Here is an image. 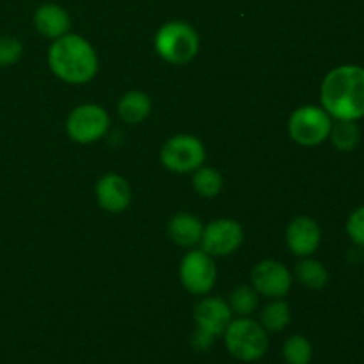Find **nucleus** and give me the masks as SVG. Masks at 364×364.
<instances>
[{
  "mask_svg": "<svg viewBox=\"0 0 364 364\" xmlns=\"http://www.w3.org/2000/svg\"><path fill=\"white\" fill-rule=\"evenodd\" d=\"M323 110L336 121H359L364 117V68L343 64L326 75L320 87Z\"/></svg>",
  "mask_w": 364,
  "mask_h": 364,
  "instance_id": "1",
  "label": "nucleus"
},
{
  "mask_svg": "<svg viewBox=\"0 0 364 364\" xmlns=\"http://www.w3.org/2000/svg\"><path fill=\"white\" fill-rule=\"evenodd\" d=\"M48 66L55 77L68 84H85L98 73V55L87 39L68 32L53 39L48 50Z\"/></svg>",
  "mask_w": 364,
  "mask_h": 364,
  "instance_id": "2",
  "label": "nucleus"
},
{
  "mask_svg": "<svg viewBox=\"0 0 364 364\" xmlns=\"http://www.w3.org/2000/svg\"><path fill=\"white\" fill-rule=\"evenodd\" d=\"M223 336L228 352L242 363L259 361L269 350V333L249 316L231 320Z\"/></svg>",
  "mask_w": 364,
  "mask_h": 364,
  "instance_id": "3",
  "label": "nucleus"
},
{
  "mask_svg": "<svg viewBox=\"0 0 364 364\" xmlns=\"http://www.w3.org/2000/svg\"><path fill=\"white\" fill-rule=\"evenodd\" d=\"M155 48L171 64H187L198 55L199 36L187 21H169L155 36Z\"/></svg>",
  "mask_w": 364,
  "mask_h": 364,
  "instance_id": "4",
  "label": "nucleus"
},
{
  "mask_svg": "<svg viewBox=\"0 0 364 364\" xmlns=\"http://www.w3.org/2000/svg\"><path fill=\"white\" fill-rule=\"evenodd\" d=\"M333 117L323 107L304 105L294 110L288 119V134L301 146H318L329 139Z\"/></svg>",
  "mask_w": 364,
  "mask_h": 364,
  "instance_id": "5",
  "label": "nucleus"
},
{
  "mask_svg": "<svg viewBox=\"0 0 364 364\" xmlns=\"http://www.w3.org/2000/svg\"><path fill=\"white\" fill-rule=\"evenodd\" d=\"M205 146L194 135H174L164 144L160 160L173 173H194L205 164Z\"/></svg>",
  "mask_w": 364,
  "mask_h": 364,
  "instance_id": "6",
  "label": "nucleus"
},
{
  "mask_svg": "<svg viewBox=\"0 0 364 364\" xmlns=\"http://www.w3.org/2000/svg\"><path fill=\"white\" fill-rule=\"evenodd\" d=\"M110 127V117L103 107L85 103L71 110L66 121V132L78 144H91L102 139Z\"/></svg>",
  "mask_w": 364,
  "mask_h": 364,
  "instance_id": "7",
  "label": "nucleus"
},
{
  "mask_svg": "<svg viewBox=\"0 0 364 364\" xmlns=\"http://www.w3.org/2000/svg\"><path fill=\"white\" fill-rule=\"evenodd\" d=\"M180 279L183 287L194 295L210 294L217 281L215 262L205 251H191L180 263Z\"/></svg>",
  "mask_w": 364,
  "mask_h": 364,
  "instance_id": "8",
  "label": "nucleus"
},
{
  "mask_svg": "<svg viewBox=\"0 0 364 364\" xmlns=\"http://www.w3.org/2000/svg\"><path fill=\"white\" fill-rule=\"evenodd\" d=\"M244 242V230L233 219H217L205 226L201 237V247L206 255L230 256Z\"/></svg>",
  "mask_w": 364,
  "mask_h": 364,
  "instance_id": "9",
  "label": "nucleus"
},
{
  "mask_svg": "<svg viewBox=\"0 0 364 364\" xmlns=\"http://www.w3.org/2000/svg\"><path fill=\"white\" fill-rule=\"evenodd\" d=\"M252 288L267 299H283L290 291L294 277L291 272L276 259L259 262L251 272Z\"/></svg>",
  "mask_w": 364,
  "mask_h": 364,
  "instance_id": "10",
  "label": "nucleus"
},
{
  "mask_svg": "<svg viewBox=\"0 0 364 364\" xmlns=\"http://www.w3.org/2000/svg\"><path fill=\"white\" fill-rule=\"evenodd\" d=\"M194 320L199 331H205L210 336H223L224 331L233 320L230 304L220 297H205L198 302L194 309Z\"/></svg>",
  "mask_w": 364,
  "mask_h": 364,
  "instance_id": "11",
  "label": "nucleus"
},
{
  "mask_svg": "<svg viewBox=\"0 0 364 364\" xmlns=\"http://www.w3.org/2000/svg\"><path fill=\"white\" fill-rule=\"evenodd\" d=\"M322 242V230L311 217H297L287 230L288 249L299 258H308Z\"/></svg>",
  "mask_w": 364,
  "mask_h": 364,
  "instance_id": "12",
  "label": "nucleus"
},
{
  "mask_svg": "<svg viewBox=\"0 0 364 364\" xmlns=\"http://www.w3.org/2000/svg\"><path fill=\"white\" fill-rule=\"evenodd\" d=\"M96 199L105 212H124L132 201L130 185L119 174H105L96 183Z\"/></svg>",
  "mask_w": 364,
  "mask_h": 364,
  "instance_id": "13",
  "label": "nucleus"
},
{
  "mask_svg": "<svg viewBox=\"0 0 364 364\" xmlns=\"http://www.w3.org/2000/svg\"><path fill=\"white\" fill-rule=\"evenodd\" d=\"M34 25L39 34L50 39H59L70 32V14L57 4H45L34 13Z\"/></svg>",
  "mask_w": 364,
  "mask_h": 364,
  "instance_id": "14",
  "label": "nucleus"
},
{
  "mask_svg": "<svg viewBox=\"0 0 364 364\" xmlns=\"http://www.w3.org/2000/svg\"><path fill=\"white\" fill-rule=\"evenodd\" d=\"M203 230H205L203 223L192 213H176L169 220V237L173 238L174 244L181 245V247L198 245L201 242Z\"/></svg>",
  "mask_w": 364,
  "mask_h": 364,
  "instance_id": "15",
  "label": "nucleus"
},
{
  "mask_svg": "<svg viewBox=\"0 0 364 364\" xmlns=\"http://www.w3.org/2000/svg\"><path fill=\"white\" fill-rule=\"evenodd\" d=\"M119 117L128 124H137L144 121L151 112V100L142 91H130L119 100L117 105Z\"/></svg>",
  "mask_w": 364,
  "mask_h": 364,
  "instance_id": "16",
  "label": "nucleus"
},
{
  "mask_svg": "<svg viewBox=\"0 0 364 364\" xmlns=\"http://www.w3.org/2000/svg\"><path fill=\"white\" fill-rule=\"evenodd\" d=\"M290 322V306L283 299H272V302L267 304L262 309V315H259V323H262L267 333H281V331L287 329Z\"/></svg>",
  "mask_w": 364,
  "mask_h": 364,
  "instance_id": "17",
  "label": "nucleus"
},
{
  "mask_svg": "<svg viewBox=\"0 0 364 364\" xmlns=\"http://www.w3.org/2000/svg\"><path fill=\"white\" fill-rule=\"evenodd\" d=\"M295 277L299 283L311 290H322L329 281V272L320 262L313 258H302L295 267Z\"/></svg>",
  "mask_w": 364,
  "mask_h": 364,
  "instance_id": "18",
  "label": "nucleus"
},
{
  "mask_svg": "<svg viewBox=\"0 0 364 364\" xmlns=\"http://www.w3.org/2000/svg\"><path fill=\"white\" fill-rule=\"evenodd\" d=\"M329 139L334 148L340 149V151H354L361 142V130L358 127V121H336V123H333Z\"/></svg>",
  "mask_w": 364,
  "mask_h": 364,
  "instance_id": "19",
  "label": "nucleus"
},
{
  "mask_svg": "<svg viewBox=\"0 0 364 364\" xmlns=\"http://www.w3.org/2000/svg\"><path fill=\"white\" fill-rule=\"evenodd\" d=\"M283 358L287 364H309L313 359V345L302 334H294L283 345Z\"/></svg>",
  "mask_w": 364,
  "mask_h": 364,
  "instance_id": "20",
  "label": "nucleus"
},
{
  "mask_svg": "<svg viewBox=\"0 0 364 364\" xmlns=\"http://www.w3.org/2000/svg\"><path fill=\"white\" fill-rule=\"evenodd\" d=\"M194 183L196 192L203 198H215L220 191H223L224 180L220 176L219 171H215L213 167H199L194 171Z\"/></svg>",
  "mask_w": 364,
  "mask_h": 364,
  "instance_id": "21",
  "label": "nucleus"
},
{
  "mask_svg": "<svg viewBox=\"0 0 364 364\" xmlns=\"http://www.w3.org/2000/svg\"><path fill=\"white\" fill-rule=\"evenodd\" d=\"M228 304H230L233 315L249 316L258 308V291L252 287H247V284L235 288L231 291V297Z\"/></svg>",
  "mask_w": 364,
  "mask_h": 364,
  "instance_id": "22",
  "label": "nucleus"
},
{
  "mask_svg": "<svg viewBox=\"0 0 364 364\" xmlns=\"http://www.w3.org/2000/svg\"><path fill=\"white\" fill-rule=\"evenodd\" d=\"M347 235L355 245L364 249V205L355 208L347 220Z\"/></svg>",
  "mask_w": 364,
  "mask_h": 364,
  "instance_id": "23",
  "label": "nucleus"
},
{
  "mask_svg": "<svg viewBox=\"0 0 364 364\" xmlns=\"http://www.w3.org/2000/svg\"><path fill=\"white\" fill-rule=\"evenodd\" d=\"M23 53V46L16 38H0V66L14 64Z\"/></svg>",
  "mask_w": 364,
  "mask_h": 364,
  "instance_id": "24",
  "label": "nucleus"
},
{
  "mask_svg": "<svg viewBox=\"0 0 364 364\" xmlns=\"http://www.w3.org/2000/svg\"><path fill=\"white\" fill-rule=\"evenodd\" d=\"M213 341H215V338L210 336V334L205 333V331L198 329L194 334H192V347H194L196 350H208V348L213 345Z\"/></svg>",
  "mask_w": 364,
  "mask_h": 364,
  "instance_id": "25",
  "label": "nucleus"
}]
</instances>
